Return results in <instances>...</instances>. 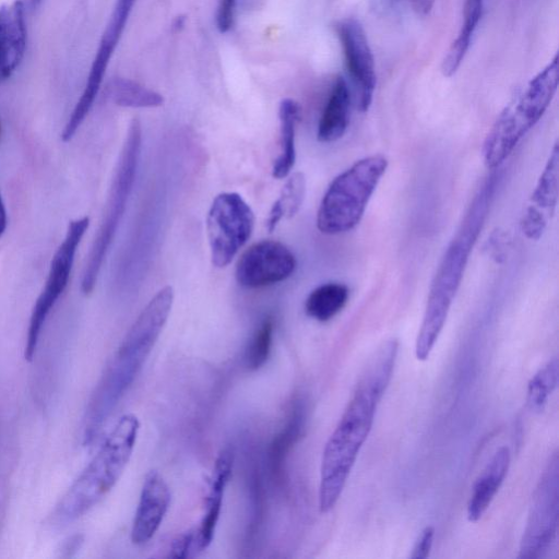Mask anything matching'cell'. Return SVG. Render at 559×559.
Segmentation results:
<instances>
[{
    "mask_svg": "<svg viewBox=\"0 0 559 559\" xmlns=\"http://www.w3.org/2000/svg\"><path fill=\"white\" fill-rule=\"evenodd\" d=\"M397 342H384L365 368L354 394L330 436L322 454L319 508L331 511L344 489L357 455L371 430L378 404L392 377Z\"/></svg>",
    "mask_w": 559,
    "mask_h": 559,
    "instance_id": "1",
    "label": "cell"
},
{
    "mask_svg": "<svg viewBox=\"0 0 559 559\" xmlns=\"http://www.w3.org/2000/svg\"><path fill=\"white\" fill-rule=\"evenodd\" d=\"M141 142V123L138 119H133L129 126L117 163L105 214L84 267L81 282V289L84 295H90L96 285L99 271L127 207L135 180Z\"/></svg>",
    "mask_w": 559,
    "mask_h": 559,
    "instance_id": "7",
    "label": "cell"
},
{
    "mask_svg": "<svg viewBox=\"0 0 559 559\" xmlns=\"http://www.w3.org/2000/svg\"><path fill=\"white\" fill-rule=\"evenodd\" d=\"M558 383V359L555 357L542 367L530 380L526 401L531 411L544 409L549 395Z\"/></svg>",
    "mask_w": 559,
    "mask_h": 559,
    "instance_id": "25",
    "label": "cell"
},
{
    "mask_svg": "<svg viewBox=\"0 0 559 559\" xmlns=\"http://www.w3.org/2000/svg\"><path fill=\"white\" fill-rule=\"evenodd\" d=\"M435 530L432 526H426L419 534L411 554L413 559H425L429 556L432 547Z\"/></svg>",
    "mask_w": 559,
    "mask_h": 559,
    "instance_id": "30",
    "label": "cell"
},
{
    "mask_svg": "<svg viewBox=\"0 0 559 559\" xmlns=\"http://www.w3.org/2000/svg\"><path fill=\"white\" fill-rule=\"evenodd\" d=\"M336 33L355 87L357 107L367 111L376 88L374 60L368 38L361 24L352 17L340 21Z\"/></svg>",
    "mask_w": 559,
    "mask_h": 559,
    "instance_id": "13",
    "label": "cell"
},
{
    "mask_svg": "<svg viewBox=\"0 0 559 559\" xmlns=\"http://www.w3.org/2000/svg\"><path fill=\"white\" fill-rule=\"evenodd\" d=\"M300 408H296L289 418L285 429L274 439L270 449V465L272 471L276 473L283 464V457L288 452L292 444L299 436L302 427V413Z\"/></svg>",
    "mask_w": 559,
    "mask_h": 559,
    "instance_id": "27",
    "label": "cell"
},
{
    "mask_svg": "<svg viewBox=\"0 0 559 559\" xmlns=\"http://www.w3.org/2000/svg\"><path fill=\"white\" fill-rule=\"evenodd\" d=\"M109 99L121 107L154 108L163 105V96L138 82L116 78L107 88Z\"/></svg>",
    "mask_w": 559,
    "mask_h": 559,
    "instance_id": "23",
    "label": "cell"
},
{
    "mask_svg": "<svg viewBox=\"0 0 559 559\" xmlns=\"http://www.w3.org/2000/svg\"><path fill=\"white\" fill-rule=\"evenodd\" d=\"M487 180L475 195L456 235L449 243L432 280L415 344V356L426 360L443 326L460 287L471 251L486 218L495 180Z\"/></svg>",
    "mask_w": 559,
    "mask_h": 559,
    "instance_id": "3",
    "label": "cell"
},
{
    "mask_svg": "<svg viewBox=\"0 0 559 559\" xmlns=\"http://www.w3.org/2000/svg\"><path fill=\"white\" fill-rule=\"evenodd\" d=\"M297 261L290 249L277 240H261L239 257L235 276L246 288H260L285 281L295 272Z\"/></svg>",
    "mask_w": 559,
    "mask_h": 559,
    "instance_id": "12",
    "label": "cell"
},
{
    "mask_svg": "<svg viewBox=\"0 0 559 559\" xmlns=\"http://www.w3.org/2000/svg\"><path fill=\"white\" fill-rule=\"evenodd\" d=\"M254 227L250 205L236 192L215 197L206 217V231L212 263L227 266L249 240Z\"/></svg>",
    "mask_w": 559,
    "mask_h": 559,
    "instance_id": "8",
    "label": "cell"
},
{
    "mask_svg": "<svg viewBox=\"0 0 559 559\" xmlns=\"http://www.w3.org/2000/svg\"><path fill=\"white\" fill-rule=\"evenodd\" d=\"M306 193V179L302 173H295L283 187L280 198L273 203L266 226L273 231L283 217H293L300 209Z\"/></svg>",
    "mask_w": 559,
    "mask_h": 559,
    "instance_id": "24",
    "label": "cell"
},
{
    "mask_svg": "<svg viewBox=\"0 0 559 559\" xmlns=\"http://www.w3.org/2000/svg\"><path fill=\"white\" fill-rule=\"evenodd\" d=\"M140 421L133 414L119 418L97 454L56 504L50 524L62 527L97 504L117 484L134 450Z\"/></svg>",
    "mask_w": 559,
    "mask_h": 559,
    "instance_id": "4",
    "label": "cell"
},
{
    "mask_svg": "<svg viewBox=\"0 0 559 559\" xmlns=\"http://www.w3.org/2000/svg\"><path fill=\"white\" fill-rule=\"evenodd\" d=\"M173 302V287L160 288L127 332L91 396L84 417V444L95 440L138 376L168 320Z\"/></svg>",
    "mask_w": 559,
    "mask_h": 559,
    "instance_id": "2",
    "label": "cell"
},
{
    "mask_svg": "<svg viewBox=\"0 0 559 559\" xmlns=\"http://www.w3.org/2000/svg\"><path fill=\"white\" fill-rule=\"evenodd\" d=\"M413 8L420 14L429 13L433 0H409Z\"/></svg>",
    "mask_w": 559,
    "mask_h": 559,
    "instance_id": "31",
    "label": "cell"
},
{
    "mask_svg": "<svg viewBox=\"0 0 559 559\" xmlns=\"http://www.w3.org/2000/svg\"><path fill=\"white\" fill-rule=\"evenodd\" d=\"M348 296L349 290L345 284L336 282L322 284L308 295L305 311L310 318L326 322L345 307Z\"/></svg>",
    "mask_w": 559,
    "mask_h": 559,
    "instance_id": "22",
    "label": "cell"
},
{
    "mask_svg": "<svg viewBox=\"0 0 559 559\" xmlns=\"http://www.w3.org/2000/svg\"><path fill=\"white\" fill-rule=\"evenodd\" d=\"M274 321L266 317L255 330L246 349L245 361L250 370L261 368L267 360L273 342Z\"/></svg>",
    "mask_w": 559,
    "mask_h": 559,
    "instance_id": "26",
    "label": "cell"
},
{
    "mask_svg": "<svg viewBox=\"0 0 559 559\" xmlns=\"http://www.w3.org/2000/svg\"><path fill=\"white\" fill-rule=\"evenodd\" d=\"M559 146L556 142L522 215L521 229L526 238L537 240L551 219L558 201Z\"/></svg>",
    "mask_w": 559,
    "mask_h": 559,
    "instance_id": "14",
    "label": "cell"
},
{
    "mask_svg": "<svg viewBox=\"0 0 559 559\" xmlns=\"http://www.w3.org/2000/svg\"><path fill=\"white\" fill-rule=\"evenodd\" d=\"M350 102L348 85L342 76H338L319 120L318 141L332 143L344 135L349 122Z\"/></svg>",
    "mask_w": 559,
    "mask_h": 559,
    "instance_id": "19",
    "label": "cell"
},
{
    "mask_svg": "<svg viewBox=\"0 0 559 559\" xmlns=\"http://www.w3.org/2000/svg\"><path fill=\"white\" fill-rule=\"evenodd\" d=\"M235 7L236 0H218L216 25L221 33H226L233 26Z\"/></svg>",
    "mask_w": 559,
    "mask_h": 559,
    "instance_id": "29",
    "label": "cell"
},
{
    "mask_svg": "<svg viewBox=\"0 0 559 559\" xmlns=\"http://www.w3.org/2000/svg\"><path fill=\"white\" fill-rule=\"evenodd\" d=\"M41 0H31V3L34 8L38 7L40 4Z\"/></svg>",
    "mask_w": 559,
    "mask_h": 559,
    "instance_id": "33",
    "label": "cell"
},
{
    "mask_svg": "<svg viewBox=\"0 0 559 559\" xmlns=\"http://www.w3.org/2000/svg\"><path fill=\"white\" fill-rule=\"evenodd\" d=\"M26 48L24 5L15 0L0 7V82L20 66Z\"/></svg>",
    "mask_w": 559,
    "mask_h": 559,
    "instance_id": "17",
    "label": "cell"
},
{
    "mask_svg": "<svg viewBox=\"0 0 559 559\" xmlns=\"http://www.w3.org/2000/svg\"><path fill=\"white\" fill-rule=\"evenodd\" d=\"M88 226L87 216L71 221L62 242L51 259L47 280L34 304L29 319L24 349V357L28 361L35 355L47 317L69 283L75 252Z\"/></svg>",
    "mask_w": 559,
    "mask_h": 559,
    "instance_id": "9",
    "label": "cell"
},
{
    "mask_svg": "<svg viewBox=\"0 0 559 559\" xmlns=\"http://www.w3.org/2000/svg\"><path fill=\"white\" fill-rule=\"evenodd\" d=\"M558 456L555 454L534 492L519 558H539L555 540L558 528Z\"/></svg>",
    "mask_w": 559,
    "mask_h": 559,
    "instance_id": "10",
    "label": "cell"
},
{
    "mask_svg": "<svg viewBox=\"0 0 559 559\" xmlns=\"http://www.w3.org/2000/svg\"><path fill=\"white\" fill-rule=\"evenodd\" d=\"M483 9L484 0L465 1L463 23L455 39L450 45L441 64V71L444 76H452L460 68L481 19Z\"/></svg>",
    "mask_w": 559,
    "mask_h": 559,
    "instance_id": "21",
    "label": "cell"
},
{
    "mask_svg": "<svg viewBox=\"0 0 559 559\" xmlns=\"http://www.w3.org/2000/svg\"><path fill=\"white\" fill-rule=\"evenodd\" d=\"M136 0H116L103 33L81 97L75 104L62 132L61 140L70 141L88 115L98 94L109 60L117 47Z\"/></svg>",
    "mask_w": 559,
    "mask_h": 559,
    "instance_id": "11",
    "label": "cell"
},
{
    "mask_svg": "<svg viewBox=\"0 0 559 559\" xmlns=\"http://www.w3.org/2000/svg\"><path fill=\"white\" fill-rule=\"evenodd\" d=\"M233 465V452L229 449L222 450L214 463L209 491L205 497L203 518L199 526L193 530L195 552L205 550L213 540L224 492L231 477Z\"/></svg>",
    "mask_w": 559,
    "mask_h": 559,
    "instance_id": "16",
    "label": "cell"
},
{
    "mask_svg": "<svg viewBox=\"0 0 559 559\" xmlns=\"http://www.w3.org/2000/svg\"><path fill=\"white\" fill-rule=\"evenodd\" d=\"M509 466L510 450L501 447L473 485L467 503V518L471 522H476L484 515L506 478Z\"/></svg>",
    "mask_w": 559,
    "mask_h": 559,
    "instance_id": "18",
    "label": "cell"
},
{
    "mask_svg": "<svg viewBox=\"0 0 559 559\" xmlns=\"http://www.w3.org/2000/svg\"><path fill=\"white\" fill-rule=\"evenodd\" d=\"M195 554L193 530H190L173 542L169 556L173 558H188Z\"/></svg>",
    "mask_w": 559,
    "mask_h": 559,
    "instance_id": "28",
    "label": "cell"
},
{
    "mask_svg": "<svg viewBox=\"0 0 559 559\" xmlns=\"http://www.w3.org/2000/svg\"><path fill=\"white\" fill-rule=\"evenodd\" d=\"M170 503V490L164 477L155 469L144 478L134 514L131 540L134 545L146 544L158 531Z\"/></svg>",
    "mask_w": 559,
    "mask_h": 559,
    "instance_id": "15",
    "label": "cell"
},
{
    "mask_svg": "<svg viewBox=\"0 0 559 559\" xmlns=\"http://www.w3.org/2000/svg\"><path fill=\"white\" fill-rule=\"evenodd\" d=\"M386 167V157L377 154L355 162L336 176L320 203L318 229L325 235H338L356 227Z\"/></svg>",
    "mask_w": 559,
    "mask_h": 559,
    "instance_id": "6",
    "label": "cell"
},
{
    "mask_svg": "<svg viewBox=\"0 0 559 559\" xmlns=\"http://www.w3.org/2000/svg\"><path fill=\"white\" fill-rule=\"evenodd\" d=\"M300 112L299 104L292 98H285L280 104V154L272 167V175L276 179L287 177L294 167L296 160L295 134Z\"/></svg>",
    "mask_w": 559,
    "mask_h": 559,
    "instance_id": "20",
    "label": "cell"
},
{
    "mask_svg": "<svg viewBox=\"0 0 559 559\" xmlns=\"http://www.w3.org/2000/svg\"><path fill=\"white\" fill-rule=\"evenodd\" d=\"M558 81L559 64L555 56L500 112L483 145L484 162L489 169L498 168L539 121L556 94Z\"/></svg>",
    "mask_w": 559,
    "mask_h": 559,
    "instance_id": "5",
    "label": "cell"
},
{
    "mask_svg": "<svg viewBox=\"0 0 559 559\" xmlns=\"http://www.w3.org/2000/svg\"><path fill=\"white\" fill-rule=\"evenodd\" d=\"M7 224H8L7 211H5L4 203H3V200H2V197L0 193V238L3 235V233L5 231Z\"/></svg>",
    "mask_w": 559,
    "mask_h": 559,
    "instance_id": "32",
    "label": "cell"
},
{
    "mask_svg": "<svg viewBox=\"0 0 559 559\" xmlns=\"http://www.w3.org/2000/svg\"><path fill=\"white\" fill-rule=\"evenodd\" d=\"M0 136H1V124H0Z\"/></svg>",
    "mask_w": 559,
    "mask_h": 559,
    "instance_id": "34",
    "label": "cell"
}]
</instances>
